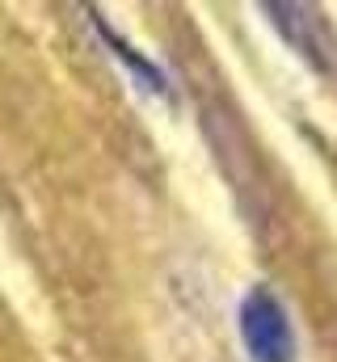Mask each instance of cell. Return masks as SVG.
<instances>
[{
    "label": "cell",
    "instance_id": "cell-3",
    "mask_svg": "<svg viewBox=\"0 0 337 362\" xmlns=\"http://www.w3.org/2000/svg\"><path fill=\"white\" fill-rule=\"evenodd\" d=\"M93 25H97L101 42H105V47H110V51H114V55H118V59H122V64L135 72V81H139V85H148L152 93H165V76H161V68H156L148 55H139L135 47H127V42H122V38H118V34H114V30L101 21V17H93Z\"/></svg>",
    "mask_w": 337,
    "mask_h": 362
},
{
    "label": "cell",
    "instance_id": "cell-2",
    "mask_svg": "<svg viewBox=\"0 0 337 362\" xmlns=\"http://www.w3.org/2000/svg\"><path fill=\"white\" fill-rule=\"evenodd\" d=\"M261 13H270L274 30L287 38V47H291L304 64H312L316 72H325V55H321L316 30H312V17H304L299 4H261Z\"/></svg>",
    "mask_w": 337,
    "mask_h": 362
},
{
    "label": "cell",
    "instance_id": "cell-1",
    "mask_svg": "<svg viewBox=\"0 0 337 362\" xmlns=\"http://www.w3.org/2000/svg\"><path fill=\"white\" fill-rule=\"evenodd\" d=\"M236 325L249 362H295V329L287 320V308L265 286H253L241 299Z\"/></svg>",
    "mask_w": 337,
    "mask_h": 362
}]
</instances>
